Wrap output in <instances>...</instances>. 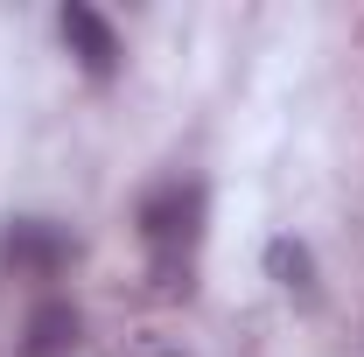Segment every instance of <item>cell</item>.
I'll list each match as a JSON object with an SVG mask.
<instances>
[{
	"mask_svg": "<svg viewBox=\"0 0 364 357\" xmlns=\"http://www.w3.org/2000/svg\"><path fill=\"white\" fill-rule=\"evenodd\" d=\"M203 218H210V189L196 176H161L154 189H140L134 231H140V245H147L154 294H189V260L203 245Z\"/></svg>",
	"mask_w": 364,
	"mask_h": 357,
	"instance_id": "6da1fadb",
	"label": "cell"
},
{
	"mask_svg": "<svg viewBox=\"0 0 364 357\" xmlns=\"http://www.w3.org/2000/svg\"><path fill=\"white\" fill-rule=\"evenodd\" d=\"M56 36H63L70 63L85 70L91 85H112V78L127 70V43H119V28H112L91 0H63V7H56Z\"/></svg>",
	"mask_w": 364,
	"mask_h": 357,
	"instance_id": "3957f363",
	"label": "cell"
},
{
	"mask_svg": "<svg viewBox=\"0 0 364 357\" xmlns=\"http://www.w3.org/2000/svg\"><path fill=\"white\" fill-rule=\"evenodd\" d=\"M77 351H85V309L70 294H43L36 309L21 315L14 357H77Z\"/></svg>",
	"mask_w": 364,
	"mask_h": 357,
	"instance_id": "277c9868",
	"label": "cell"
},
{
	"mask_svg": "<svg viewBox=\"0 0 364 357\" xmlns=\"http://www.w3.org/2000/svg\"><path fill=\"white\" fill-rule=\"evenodd\" d=\"M77 260V231L56 218H7L0 224V280H28L43 287Z\"/></svg>",
	"mask_w": 364,
	"mask_h": 357,
	"instance_id": "7a4b0ae2",
	"label": "cell"
},
{
	"mask_svg": "<svg viewBox=\"0 0 364 357\" xmlns=\"http://www.w3.org/2000/svg\"><path fill=\"white\" fill-rule=\"evenodd\" d=\"M259 267H267V280L287 294V302H316V245H309V238H294V231L267 238Z\"/></svg>",
	"mask_w": 364,
	"mask_h": 357,
	"instance_id": "5b68a950",
	"label": "cell"
}]
</instances>
